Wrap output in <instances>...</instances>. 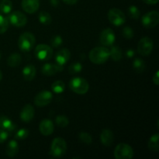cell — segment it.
Wrapping results in <instances>:
<instances>
[{
  "mask_svg": "<svg viewBox=\"0 0 159 159\" xmlns=\"http://www.w3.org/2000/svg\"><path fill=\"white\" fill-rule=\"evenodd\" d=\"M141 21L144 27H155L159 23V13L157 11H152V12H148L143 16Z\"/></svg>",
  "mask_w": 159,
  "mask_h": 159,
  "instance_id": "9c48e42d",
  "label": "cell"
},
{
  "mask_svg": "<svg viewBox=\"0 0 159 159\" xmlns=\"http://www.w3.org/2000/svg\"><path fill=\"white\" fill-rule=\"evenodd\" d=\"M28 136H29V130L26 128H22L17 130L15 134V138L16 140L21 141V140L26 139Z\"/></svg>",
  "mask_w": 159,
  "mask_h": 159,
  "instance_id": "d6a6232c",
  "label": "cell"
},
{
  "mask_svg": "<svg viewBox=\"0 0 159 159\" xmlns=\"http://www.w3.org/2000/svg\"><path fill=\"white\" fill-rule=\"evenodd\" d=\"M53 95L51 92L43 90L40 92L34 98V103L39 107H43L48 105L52 101Z\"/></svg>",
  "mask_w": 159,
  "mask_h": 159,
  "instance_id": "8fae6325",
  "label": "cell"
},
{
  "mask_svg": "<svg viewBox=\"0 0 159 159\" xmlns=\"http://www.w3.org/2000/svg\"><path fill=\"white\" fill-rule=\"evenodd\" d=\"M62 43H63V40H62V37L59 35L54 36V37L51 38V46L54 48H57L58 47L61 46Z\"/></svg>",
  "mask_w": 159,
  "mask_h": 159,
  "instance_id": "e575fe53",
  "label": "cell"
},
{
  "mask_svg": "<svg viewBox=\"0 0 159 159\" xmlns=\"http://www.w3.org/2000/svg\"><path fill=\"white\" fill-rule=\"evenodd\" d=\"M67 152V143L63 138H56L53 140L51 146L50 155L54 158H61Z\"/></svg>",
  "mask_w": 159,
  "mask_h": 159,
  "instance_id": "7a4b0ae2",
  "label": "cell"
},
{
  "mask_svg": "<svg viewBox=\"0 0 159 159\" xmlns=\"http://www.w3.org/2000/svg\"><path fill=\"white\" fill-rule=\"evenodd\" d=\"M110 57L115 61H119L123 57V51L118 46H113L110 50Z\"/></svg>",
  "mask_w": 159,
  "mask_h": 159,
  "instance_id": "cb8c5ba5",
  "label": "cell"
},
{
  "mask_svg": "<svg viewBox=\"0 0 159 159\" xmlns=\"http://www.w3.org/2000/svg\"><path fill=\"white\" fill-rule=\"evenodd\" d=\"M7 20L9 23L13 25L16 27H22L24 26L27 23V18L23 12L20 11H14L11 12L7 17Z\"/></svg>",
  "mask_w": 159,
  "mask_h": 159,
  "instance_id": "ba28073f",
  "label": "cell"
},
{
  "mask_svg": "<svg viewBox=\"0 0 159 159\" xmlns=\"http://www.w3.org/2000/svg\"><path fill=\"white\" fill-rule=\"evenodd\" d=\"M40 6L39 0H22V7L23 10L30 14L37 12Z\"/></svg>",
  "mask_w": 159,
  "mask_h": 159,
  "instance_id": "9a60e30c",
  "label": "cell"
},
{
  "mask_svg": "<svg viewBox=\"0 0 159 159\" xmlns=\"http://www.w3.org/2000/svg\"><path fill=\"white\" fill-rule=\"evenodd\" d=\"M22 61V57L20 54L18 53H13L11 55L9 56L7 59V64L9 67L16 68L20 65Z\"/></svg>",
  "mask_w": 159,
  "mask_h": 159,
  "instance_id": "7402d4cb",
  "label": "cell"
},
{
  "mask_svg": "<svg viewBox=\"0 0 159 159\" xmlns=\"http://www.w3.org/2000/svg\"><path fill=\"white\" fill-rule=\"evenodd\" d=\"M108 20L113 25L120 26L126 22L125 14L119 9L113 8L108 12Z\"/></svg>",
  "mask_w": 159,
  "mask_h": 159,
  "instance_id": "8992f818",
  "label": "cell"
},
{
  "mask_svg": "<svg viewBox=\"0 0 159 159\" xmlns=\"http://www.w3.org/2000/svg\"><path fill=\"white\" fill-rule=\"evenodd\" d=\"M35 57L40 61H48L52 57L53 49L51 47L46 44H39L34 51Z\"/></svg>",
  "mask_w": 159,
  "mask_h": 159,
  "instance_id": "52a82bcc",
  "label": "cell"
},
{
  "mask_svg": "<svg viewBox=\"0 0 159 159\" xmlns=\"http://www.w3.org/2000/svg\"><path fill=\"white\" fill-rule=\"evenodd\" d=\"M8 137H9L8 132L0 128V144L5 142L7 140Z\"/></svg>",
  "mask_w": 159,
  "mask_h": 159,
  "instance_id": "8d00e7d4",
  "label": "cell"
},
{
  "mask_svg": "<svg viewBox=\"0 0 159 159\" xmlns=\"http://www.w3.org/2000/svg\"><path fill=\"white\" fill-rule=\"evenodd\" d=\"M143 1H144L145 3H147V4L155 5V4H157V3L158 2L159 0H143Z\"/></svg>",
  "mask_w": 159,
  "mask_h": 159,
  "instance_id": "ab89813d",
  "label": "cell"
},
{
  "mask_svg": "<svg viewBox=\"0 0 159 159\" xmlns=\"http://www.w3.org/2000/svg\"><path fill=\"white\" fill-rule=\"evenodd\" d=\"M128 14L129 16L131 19H134V20H138V19H139L140 16H141L139 9L135 6H131L129 7Z\"/></svg>",
  "mask_w": 159,
  "mask_h": 159,
  "instance_id": "f546056e",
  "label": "cell"
},
{
  "mask_svg": "<svg viewBox=\"0 0 159 159\" xmlns=\"http://www.w3.org/2000/svg\"><path fill=\"white\" fill-rule=\"evenodd\" d=\"M100 141L103 145L106 147H110L113 144L114 141V135L113 133L109 129H104L100 134Z\"/></svg>",
  "mask_w": 159,
  "mask_h": 159,
  "instance_id": "e0dca14e",
  "label": "cell"
},
{
  "mask_svg": "<svg viewBox=\"0 0 159 159\" xmlns=\"http://www.w3.org/2000/svg\"><path fill=\"white\" fill-rule=\"evenodd\" d=\"M153 41L149 37H143L140 40L138 45V51L143 56H148L152 53L153 50Z\"/></svg>",
  "mask_w": 159,
  "mask_h": 159,
  "instance_id": "30bf717a",
  "label": "cell"
},
{
  "mask_svg": "<svg viewBox=\"0 0 159 159\" xmlns=\"http://www.w3.org/2000/svg\"><path fill=\"white\" fill-rule=\"evenodd\" d=\"M55 122L58 127H62V128L66 127L68 125V124H69L68 118L66 116H65V115H59V116H57L55 119Z\"/></svg>",
  "mask_w": 159,
  "mask_h": 159,
  "instance_id": "f1b7e54d",
  "label": "cell"
},
{
  "mask_svg": "<svg viewBox=\"0 0 159 159\" xmlns=\"http://www.w3.org/2000/svg\"><path fill=\"white\" fill-rule=\"evenodd\" d=\"M51 3L53 6H57V5H58V0H51Z\"/></svg>",
  "mask_w": 159,
  "mask_h": 159,
  "instance_id": "b9f144b4",
  "label": "cell"
},
{
  "mask_svg": "<svg viewBox=\"0 0 159 159\" xmlns=\"http://www.w3.org/2000/svg\"><path fill=\"white\" fill-rule=\"evenodd\" d=\"M100 42L104 46H111L113 44L116 40L115 34L113 30L110 28H107L101 32L100 34Z\"/></svg>",
  "mask_w": 159,
  "mask_h": 159,
  "instance_id": "4fadbf2b",
  "label": "cell"
},
{
  "mask_svg": "<svg viewBox=\"0 0 159 159\" xmlns=\"http://www.w3.org/2000/svg\"><path fill=\"white\" fill-rule=\"evenodd\" d=\"M23 79L26 81H32L36 75V68L33 65H27L23 69Z\"/></svg>",
  "mask_w": 159,
  "mask_h": 159,
  "instance_id": "ffe728a7",
  "label": "cell"
},
{
  "mask_svg": "<svg viewBox=\"0 0 159 159\" xmlns=\"http://www.w3.org/2000/svg\"><path fill=\"white\" fill-rule=\"evenodd\" d=\"M36 43V38L31 33L25 32L20 35L18 40V46L20 51L23 52L30 51Z\"/></svg>",
  "mask_w": 159,
  "mask_h": 159,
  "instance_id": "3957f363",
  "label": "cell"
},
{
  "mask_svg": "<svg viewBox=\"0 0 159 159\" xmlns=\"http://www.w3.org/2000/svg\"><path fill=\"white\" fill-rule=\"evenodd\" d=\"M34 108L30 104H26L22 109L20 112V119L25 123H29L34 117Z\"/></svg>",
  "mask_w": 159,
  "mask_h": 159,
  "instance_id": "5bb4252c",
  "label": "cell"
},
{
  "mask_svg": "<svg viewBox=\"0 0 159 159\" xmlns=\"http://www.w3.org/2000/svg\"><path fill=\"white\" fill-rule=\"evenodd\" d=\"M158 140H159V134L158 133L152 135L151 138L149 139L148 143V148L152 152H158L159 150V144H158Z\"/></svg>",
  "mask_w": 159,
  "mask_h": 159,
  "instance_id": "603a6c76",
  "label": "cell"
},
{
  "mask_svg": "<svg viewBox=\"0 0 159 159\" xmlns=\"http://www.w3.org/2000/svg\"><path fill=\"white\" fill-rule=\"evenodd\" d=\"M79 138L82 143H85L86 144H90L93 141L92 136L89 133L86 132H81L79 134Z\"/></svg>",
  "mask_w": 159,
  "mask_h": 159,
  "instance_id": "836d02e7",
  "label": "cell"
},
{
  "mask_svg": "<svg viewBox=\"0 0 159 159\" xmlns=\"http://www.w3.org/2000/svg\"><path fill=\"white\" fill-rule=\"evenodd\" d=\"M158 74H159V71H157L156 72H155V75L153 76V82L156 85H158V84H159V75H158Z\"/></svg>",
  "mask_w": 159,
  "mask_h": 159,
  "instance_id": "74e56055",
  "label": "cell"
},
{
  "mask_svg": "<svg viewBox=\"0 0 159 159\" xmlns=\"http://www.w3.org/2000/svg\"><path fill=\"white\" fill-rule=\"evenodd\" d=\"M6 155L10 158H13L18 154L19 152V145L18 143L15 140H12L9 141L6 147Z\"/></svg>",
  "mask_w": 159,
  "mask_h": 159,
  "instance_id": "44dd1931",
  "label": "cell"
},
{
  "mask_svg": "<svg viewBox=\"0 0 159 159\" xmlns=\"http://www.w3.org/2000/svg\"><path fill=\"white\" fill-rule=\"evenodd\" d=\"M78 0H63V2L65 3L68 5H74L77 2Z\"/></svg>",
  "mask_w": 159,
  "mask_h": 159,
  "instance_id": "60d3db41",
  "label": "cell"
},
{
  "mask_svg": "<svg viewBox=\"0 0 159 159\" xmlns=\"http://www.w3.org/2000/svg\"><path fill=\"white\" fill-rule=\"evenodd\" d=\"M69 87L74 93L83 95L89 91V85L85 79L81 77L73 78L69 82Z\"/></svg>",
  "mask_w": 159,
  "mask_h": 159,
  "instance_id": "277c9868",
  "label": "cell"
},
{
  "mask_svg": "<svg viewBox=\"0 0 159 159\" xmlns=\"http://www.w3.org/2000/svg\"><path fill=\"white\" fill-rule=\"evenodd\" d=\"M2 71H0V81L2 80Z\"/></svg>",
  "mask_w": 159,
  "mask_h": 159,
  "instance_id": "7bdbcfd3",
  "label": "cell"
},
{
  "mask_svg": "<svg viewBox=\"0 0 159 159\" xmlns=\"http://www.w3.org/2000/svg\"><path fill=\"white\" fill-rule=\"evenodd\" d=\"M12 9V3L10 0H2L0 2V15L10 13Z\"/></svg>",
  "mask_w": 159,
  "mask_h": 159,
  "instance_id": "d4e9b609",
  "label": "cell"
},
{
  "mask_svg": "<svg viewBox=\"0 0 159 159\" xmlns=\"http://www.w3.org/2000/svg\"><path fill=\"white\" fill-rule=\"evenodd\" d=\"M70 57H71V52L66 48H63L57 51L55 56V61L56 65L59 68V71H61L63 70L64 65L69 61Z\"/></svg>",
  "mask_w": 159,
  "mask_h": 159,
  "instance_id": "7c38bea8",
  "label": "cell"
},
{
  "mask_svg": "<svg viewBox=\"0 0 159 159\" xmlns=\"http://www.w3.org/2000/svg\"><path fill=\"white\" fill-rule=\"evenodd\" d=\"M0 128L7 132H12L16 130V126L9 117L4 115H1L0 116Z\"/></svg>",
  "mask_w": 159,
  "mask_h": 159,
  "instance_id": "ac0fdd59",
  "label": "cell"
},
{
  "mask_svg": "<svg viewBox=\"0 0 159 159\" xmlns=\"http://www.w3.org/2000/svg\"><path fill=\"white\" fill-rule=\"evenodd\" d=\"M134 54H135L134 51H133V50L131 49L128 50V51H127V52H126V56H127V57H129V58L133 57L134 56Z\"/></svg>",
  "mask_w": 159,
  "mask_h": 159,
  "instance_id": "f35d334b",
  "label": "cell"
},
{
  "mask_svg": "<svg viewBox=\"0 0 159 159\" xmlns=\"http://www.w3.org/2000/svg\"><path fill=\"white\" fill-rule=\"evenodd\" d=\"M114 157L116 159H131L134 157L133 148L125 143L119 144L114 150Z\"/></svg>",
  "mask_w": 159,
  "mask_h": 159,
  "instance_id": "5b68a950",
  "label": "cell"
},
{
  "mask_svg": "<svg viewBox=\"0 0 159 159\" xmlns=\"http://www.w3.org/2000/svg\"><path fill=\"white\" fill-rule=\"evenodd\" d=\"M39 130L40 132L44 136H49L54 132V123L51 120L45 119L40 122L39 125Z\"/></svg>",
  "mask_w": 159,
  "mask_h": 159,
  "instance_id": "2e32d148",
  "label": "cell"
},
{
  "mask_svg": "<svg viewBox=\"0 0 159 159\" xmlns=\"http://www.w3.org/2000/svg\"><path fill=\"white\" fill-rule=\"evenodd\" d=\"M122 34L126 39H131L134 37V30L130 26H126L123 29Z\"/></svg>",
  "mask_w": 159,
  "mask_h": 159,
  "instance_id": "d590c367",
  "label": "cell"
},
{
  "mask_svg": "<svg viewBox=\"0 0 159 159\" xmlns=\"http://www.w3.org/2000/svg\"><path fill=\"white\" fill-rule=\"evenodd\" d=\"M133 68L137 73L144 72L145 69V62L141 58H136L133 61Z\"/></svg>",
  "mask_w": 159,
  "mask_h": 159,
  "instance_id": "484cf974",
  "label": "cell"
},
{
  "mask_svg": "<svg viewBox=\"0 0 159 159\" xmlns=\"http://www.w3.org/2000/svg\"><path fill=\"white\" fill-rule=\"evenodd\" d=\"M0 59H1V54H0Z\"/></svg>",
  "mask_w": 159,
  "mask_h": 159,
  "instance_id": "ee69618b",
  "label": "cell"
},
{
  "mask_svg": "<svg viewBox=\"0 0 159 159\" xmlns=\"http://www.w3.org/2000/svg\"><path fill=\"white\" fill-rule=\"evenodd\" d=\"M57 71H59V68L56 64H45L41 68L42 74L47 76L54 75H55Z\"/></svg>",
  "mask_w": 159,
  "mask_h": 159,
  "instance_id": "d6986e66",
  "label": "cell"
},
{
  "mask_svg": "<svg viewBox=\"0 0 159 159\" xmlns=\"http://www.w3.org/2000/svg\"><path fill=\"white\" fill-rule=\"evenodd\" d=\"M38 19L40 23L43 25H50L52 22L51 16L50 15V13H48V12H45V11H41L40 12Z\"/></svg>",
  "mask_w": 159,
  "mask_h": 159,
  "instance_id": "4316f807",
  "label": "cell"
},
{
  "mask_svg": "<svg viewBox=\"0 0 159 159\" xmlns=\"http://www.w3.org/2000/svg\"><path fill=\"white\" fill-rule=\"evenodd\" d=\"M51 89L54 93H57V94H60V93H62L65 91V84L61 80L56 81L51 85Z\"/></svg>",
  "mask_w": 159,
  "mask_h": 159,
  "instance_id": "83f0119b",
  "label": "cell"
},
{
  "mask_svg": "<svg viewBox=\"0 0 159 159\" xmlns=\"http://www.w3.org/2000/svg\"><path fill=\"white\" fill-rule=\"evenodd\" d=\"M82 70V65L79 62H75L68 67V71L70 74H77V73L81 72Z\"/></svg>",
  "mask_w": 159,
  "mask_h": 159,
  "instance_id": "4dcf8cb0",
  "label": "cell"
},
{
  "mask_svg": "<svg viewBox=\"0 0 159 159\" xmlns=\"http://www.w3.org/2000/svg\"><path fill=\"white\" fill-rule=\"evenodd\" d=\"M89 57L93 63L101 65L107 61L110 57V50L105 47H96L90 51Z\"/></svg>",
  "mask_w": 159,
  "mask_h": 159,
  "instance_id": "6da1fadb",
  "label": "cell"
},
{
  "mask_svg": "<svg viewBox=\"0 0 159 159\" xmlns=\"http://www.w3.org/2000/svg\"><path fill=\"white\" fill-rule=\"evenodd\" d=\"M9 23L7 18L4 17L3 16L0 15V34H4L9 28Z\"/></svg>",
  "mask_w": 159,
  "mask_h": 159,
  "instance_id": "1f68e13d",
  "label": "cell"
}]
</instances>
